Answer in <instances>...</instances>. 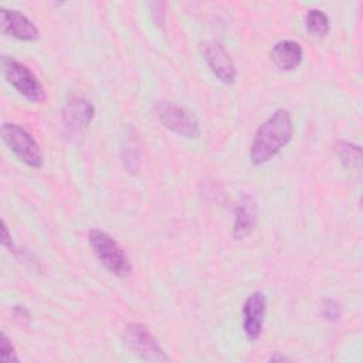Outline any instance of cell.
I'll return each instance as SVG.
<instances>
[{"label": "cell", "instance_id": "obj_1", "mask_svg": "<svg viewBox=\"0 0 363 363\" xmlns=\"http://www.w3.org/2000/svg\"><path fill=\"white\" fill-rule=\"evenodd\" d=\"M294 123L289 111L277 109L257 129L251 147L250 159L252 164L261 166L278 155L292 139Z\"/></svg>", "mask_w": 363, "mask_h": 363}, {"label": "cell", "instance_id": "obj_2", "mask_svg": "<svg viewBox=\"0 0 363 363\" xmlns=\"http://www.w3.org/2000/svg\"><path fill=\"white\" fill-rule=\"evenodd\" d=\"M88 242L98 261L113 275L125 278L132 274V262L119 242L106 231L92 228L88 233Z\"/></svg>", "mask_w": 363, "mask_h": 363}, {"label": "cell", "instance_id": "obj_3", "mask_svg": "<svg viewBox=\"0 0 363 363\" xmlns=\"http://www.w3.org/2000/svg\"><path fill=\"white\" fill-rule=\"evenodd\" d=\"M1 72L6 81L26 99L33 104H41L45 99V91L35 74L23 62L10 55L0 58Z\"/></svg>", "mask_w": 363, "mask_h": 363}, {"label": "cell", "instance_id": "obj_4", "mask_svg": "<svg viewBox=\"0 0 363 363\" xmlns=\"http://www.w3.org/2000/svg\"><path fill=\"white\" fill-rule=\"evenodd\" d=\"M1 138L20 162L34 169L43 166V150L27 129L14 122H4L1 125Z\"/></svg>", "mask_w": 363, "mask_h": 363}, {"label": "cell", "instance_id": "obj_5", "mask_svg": "<svg viewBox=\"0 0 363 363\" xmlns=\"http://www.w3.org/2000/svg\"><path fill=\"white\" fill-rule=\"evenodd\" d=\"M155 113L166 129L180 136L189 139H196L200 136L199 119L186 106L173 101L162 99L155 104Z\"/></svg>", "mask_w": 363, "mask_h": 363}, {"label": "cell", "instance_id": "obj_6", "mask_svg": "<svg viewBox=\"0 0 363 363\" xmlns=\"http://www.w3.org/2000/svg\"><path fill=\"white\" fill-rule=\"evenodd\" d=\"M122 339L125 346L136 356L149 362H167L169 357L152 335V332L139 322H130L125 326Z\"/></svg>", "mask_w": 363, "mask_h": 363}, {"label": "cell", "instance_id": "obj_7", "mask_svg": "<svg viewBox=\"0 0 363 363\" xmlns=\"http://www.w3.org/2000/svg\"><path fill=\"white\" fill-rule=\"evenodd\" d=\"M200 52L207 67L220 82L225 85L234 84L237 69L230 54L224 50L221 44L216 41H204L200 44Z\"/></svg>", "mask_w": 363, "mask_h": 363}, {"label": "cell", "instance_id": "obj_8", "mask_svg": "<svg viewBox=\"0 0 363 363\" xmlns=\"http://www.w3.org/2000/svg\"><path fill=\"white\" fill-rule=\"evenodd\" d=\"M267 313V298L262 292H251L242 303V332L250 342H255L264 326Z\"/></svg>", "mask_w": 363, "mask_h": 363}, {"label": "cell", "instance_id": "obj_9", "mask_svg": "<svg viewBox=\"0 0 363 363\" xmlns=\"http://www.w3.org/2000/svg\"><path fill=\"white\" fill-rule=\"evenodd\" d=\"M0 26L4 35L20 41H35L40 37L38 27L21 11L0 7Z\"/></svg>", "mask_w": 363, "mask_h": 363}, {"label": "cell", "instance_id": "obj_10", "mask_svg": "<svg viewBox=\"0 0 363 363\" xmlns=\"http://www.w3.org/2000/svg\"><path fill=\"white\" fill-rule=\"evenodd\" d=\"M95 115L94 105L84 96H71L62 109V123L69 132H81L86 129Z\"/></svg>", "mask_w": 363, "mask_h": 363}, {"label": "cell", "instance_id": "obj_11", "mask_svg": "<svg viewBox=\"0 0 363 363\" xmlns=\"http://www.w3.org/2000/svg\"><path fill=\"white\" fill-rule=\"evenodd\" d=\"M258 218L257 201L251 194H242L234 206L233 237L235 240L247 238L255 228Z\"/></svg>", "mask_w": 363, "mask_h": 363}, {"label": "cell", "instance_id": "obj_12", "mask_svg": "<svg viewBox=\"0 0 363 363\" xmlns=\"http://www.w3.org/2000/svg\"><path fill=\"white\" fill-rule=\"evenodd\" d=\"M269 55L281 71H294L302 62L303 50L298 41L281 40L272 45Z\"/></svg>", "mask_w": 363, "mask_h": 363}, {"label": "cell", "instance_id": "obj_13", "mask_svg": "<svg viewBox=\"0 0 363 363\" xmlns=\"http://www.w3.org/2000/svg\"><path fill=\"white\" fill-rule=\"evenodd\" d=\"M121 150H122L123 166L130 173H138L139 169H140L142 152H140L138 133L132 128H128V132H125V136L122 139Z\"/></svg>", "mask_w": 363, "mask_h": 363}, {"label": "cell", "instance_id": "obj_14", "mask_svg": "<svg viewBox=\"0 0 363 363\" xmlns=\"http://www.w3.org/2000/svg\"><path fill=\"white\" fill-rule=\"evenodd\" d=\"M336 155L339 160L343 163V166L350 170L360 174L362 169V149L359 145H354L352 142L346 140H337L335 145Z\"/></svg>", "mask_w": 363, "mask_h": 363}, {"label": "cell", "instance_id": "obj_15", "mask_svg": "<svg viewBox=\"0 0 363 363\" xmlns=\"http://www.w3.org/2000/svg\"><path fill=\"white\" fill-rule=\"evenodd\" d=\"M305 24L308 31L315 37H325L330 30L328 14L320 9H311L305 16Z\"/></svg>", "mask_w": 363, "mask_h": 363}, {"label": "cell", "instance_id": "obj_16", "mask_svg": "<svg viewBox=\"0 0 363 363\" xmlns=\"http://www.w3.org/2000/svg\"><path fill=\"white\" fill-rule=\"evenodd\" d=\"M320 315L325 320L336 322L342 316V306L335 299H323L320 305Z\"/></svg>", "mask_w": 363, "mask_h": 363}, {"label": "cell", "instance_id": "obj_17", "mask_svg": "<svg viewBox=\"0 0 363 363\" xmlns=\"http://www.w3.org/2000/svg\"><path fill=\"white\" fill-rule=\"evenodd\" d=\"M0 357H1V362H4V363H11V362L20 360L17 357L16 347H14L13 342L4 332H1V336H0Z\"/></svg>", "mask_w": 363, "mask_h": 363}, {"label": "cell", "instance_id": "obj_18", "mask_svg": "<svg viewBox=\"0 0 363 363\" xmlns=\"http://www.w3.org/2000/svg\"><path fill=\"white\" fill-rule=\"evenodd\" d=\"M150 13H152V17H153V21L157 27L163 28L164 27V23H166V3H162V1H155V3H150Z\"/></svg>", "mask_w": 363, "mask_h": 363}, {"label": "cell", "instance_id": "obj_19", "mask_svg": "<svg viewBox=\"0 0 363 363\" xmlns=\"http://www.w3.org/2000/svg\"><path fill=\"white\" fill-rule=\"evenodd\" d=\"M11 313L14 316V319L23 325V326H28L30 322H31V315L28 312V309L23 305H14L13 309H11Z\"/></svg>", "mask_w": 363, "mask_h": 363}, {"label": "cell", "instance_id": "obj_20", "mask_svg": "<svg viewBox=\"0 0 363 363\" xmlns=\"http://www.w3.org/2000/svg\"><path fill=\"white\" fill-rule=\"evenodd\" d=\"M1 244H3V247L9 248V251L17 254V248H16L13 240H11V234H10V231H9L7 224H6L4 220L1 221Z\"/></svg>", "mask_w": 363, "mask_h": 363}, {"label": "cell", "instance_id": "obj_21", "mask_svg": "<svg viewBox=\"0 0 363 363\" xmlns=\"http://www.w3.org/2000/svg\"><path fill=\"white\" fill-rule=\"evenodd\" d=\"M285 360H289V357H286V356H284V354H279L278 352H277L275 354H271V356L268 357V362H285Z\"/></svg>", "mask_w": 363, "mask_h": 363}]
</instances>
